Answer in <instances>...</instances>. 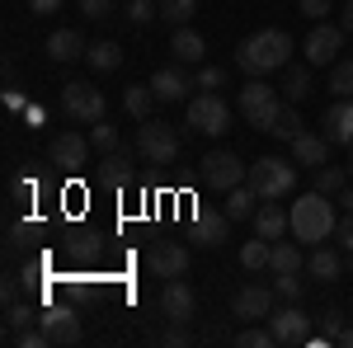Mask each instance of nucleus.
Returning <instances> with one entry per match:
<instances>
[{"label": "nucleus", "mask_w": 353, "mask_h": 348, "mask_svg": "<svg viewBox=\"0 0 353 348\" xmlns=\"http://www.w3.org/2000/svg\"><path fill=\"white\" fill-rule=\"evenodd\" d=\"M297 10L306 14V19H316V24H321L330 10H334V0H297Z\"/></svg>", "instance_id": "c03bdc74"}, {"label": "nucleus", "mask_w": 353, "mask_h": 348, "mask_svg": "<svg viewBox=\"0 0 353 348\" xmlns=\"http://www.w3.org/2000/svg\"><path fill=\"white\" fill-rule=\"evenodd\" d=\"M245 179H250V165H245L236 151H212V156H203V184L231 193V188L245 184Z\"/></svg>", "instance_id": "6e6552de"}, {"label": "nucleus", "mask_w": 353, "mask_h": 348, "mask_svg": "<svg viewBox=\"0 0 353 348\" xmlns=\"http://www.w3.org/2000/svg\"><path fill=\"white\" fill-rule=\"evenodd\" d=\"M339 344H344V348H353V325H344V334H339Z\"/></svg>", "instance_id": "3c124183"}, {"label": "nucleus", "mask_w": 353, "mask_h": 348, "mask_svg": "<svg viewBox=\"0 0 353 348\" xmlns=\"http://www.w3.org/2000/svg\"><path fill=\"white\" fill-rule=\"evenodd\" d=\"M269 254H273V240H264V236H254V240H245V245H241V264L250 268V273L269 268Z\"/></svg>", "instance_id": "c756f323"}, {"label": "nucleus", "mask_w": 353, "mask_h": 348, "mask_svg": "<svg viewBox=\"0 0 353 348\" xmlns=\"http://www.w3.org/2000/svg\"><path fill=\"white\" fill-rule=\"evenodd\" d=\"M241 113H245V123L250 127H259V132H273V123L283 118V94L273 90V85H264V76H250V81L241 85Z\"/></svg>", "instance_id": "7ed1b4c3"}, {"label": "nucleus", "mask_w": 353, "mask_h": 348, "mask_svg": "<svg viewBox=\"0 0 353 348\" xmlns=\"http://www.w3.org/2000/svg\"><path fill=\"white\" fill-rule=\"evenodd\" d=\"M156 104H161V99H156V90H151V85H128V90H123V108L132 113L137 123H146Z\"/></svg>", "instance_id": "b1692460"}, {"label": "nucleus", "mask_w": 353, "mask_h": 348, "mask_svg": "<svg viewBox=\"0 0 353 348\" xmlns=\"http://www.w3.org/2000/svg\"><path fill=\"white\" fill-rule=\"evenodd\" d=\"M269 329L278 344H311V316L301 311L297 301H288V306H278L269 316Z\"/></svg>", "instance_id": "1a4fd4ad"}, {"label": "nucleus", "mask_w": 353, "mask_h": 348, "mask_svg": "<svg viewBox=\"0 0 353 348\" xmlns=\"http://www.w3.org/2000/svg\"><path fill=\"white\" fill-rule=\"evenodd\" d=\"M10 344H19V348H52V339H48V329L33 320V325H24L19 334H10Z\"/></svg>", "instance_id": "e433bc0d"}, {"label": "nucleus", "mask_w": 353, "mask_h": 348, "mask_svg": "<svg viewBox=\"0 0 353 348\" xmlns=\"http://www.w3.org/2000/svg\"><path fill=\"white\" fill-rule=\"evenodd\" d=\"M334 203H339V207H344V212H353V179L344 188H339V193H334Z\"/></svg>", "instance_id": "de8ad7c7"}, {"label": "nucleus", "mask_w": 353, "mask_h": 348, "mask_svg": "<svg viewBox=\"0 0 353 348\" xmlns=\"http://www.w3.org/2000/svg\"><path fill=\"white\" fill-rule=\"evenodd\" d=\"M288 231H292V216L283 212L278 203L264 198V203H259V212H254V236H264V240H283Z\"/></svg>", "instance_id": "aec40b11"}, {"label": "nucleus", "mask_w": 353, "mask_h": 348, "mask_svg": "<svg viewBox=\"0 0 353 348\" xmlns=\"http://www.w3.org/2000/svg\"><path fill=\"white\" fill-rule=\"evenodd\" d=\"M334 240L344 245V249H353V212L339 216V226H334Z\"/></svg>", "instance_id": "a18cd8bd"}, {"label": "nucleus", "mask_w": 353, "mask_h": 348, "mask_svg": "<svg viewBox=\"0 0 353 348\" xmlns=\"http://www.w3.org/2000/svg\"><path fill=\"white\" fill-rule=\"evenodd\" d=\"M0 296H5V306H14V296H19V283H14V278H5V287H0Z\"/></svg>", "instance_id": "8fccbe9b"}, {"label": "nucleus", "mask_w": 353, "mask_h": 348, "mask_svg": "<svg viewBox=\"0 0 353 348\" xmlns=\"http://www.w3.org/2000/svg\"><path fill=\"white\" fill-rule=\"evenodd\" d=\"M292 236H297L301 245H321L334 236V226H339V216H334V203H330V193H306V198H297L292 203Z\"/></svg>", "instance_id": "f03ea898"}, {"label": "nucleus", "mask_w": 353, "mask_h": 348, "mask_svg": "<svg viewBox=\"0 0 353 348\" xmlns=\"http://www.w3.org/2000/svg\"><path fill=\"white\" fill-rule=\"evenodd\" d=\"M301 249L292 240H273V254H269V268L273 273H301Z\"/></svg>", "instance_id": "bb28decb"}, {"label": "nucleus", "mask_w": 353, "mask_h": 348, "mask_svg": "<svg viewBox=\"0 0 353 348\" xmlns=\"http://www.w3.org/2000/svg\"><path fill=\"white\" fill-rule=\"evenodd\" d=\"M118 10V0H81V14L85 19H109Z\"/></svg>", "instance_id": "79ce46f5"}, {"label": "nucleus", "mask_w": 353, "mask_h": 348, "mask_svg": "<svg viewBox=\"0 0 353 348\" xmlns=\"http://www.w3.org/2000/svg\"><path fill=\"white\" fill-rule=\"evenodd\" d=\"M85 52H90V43H85L76 28H57L52 38H48V57L52 61H81Z\"/></svg>", "instance_id": "5701e85b"}, {"label": "nucleus", "mask_w": 353, "mask_h": 348, "mask_svg": "<svg viewBox=\"0 0 353 348\" xmlns=\"http://www.w3.org/2000/svg\"><path fill=\"white\" fill-rule=\"evenodd\" d=\"M316 320H321V334H311V344H339V334H344V316L330 306V311H321Z\"/></svg>", "instance_id": "7c9ffc66"}, {"label": "nucleus", "mask_w": 353, "mask_h": 348, "mask_svg": "<svg viewBox=\"0 0 353 348\" xmlns=\"http://www.w3.org/2000/svg\"><path fill=\"white\" fill-rule=\"evenodd\" d=\"M99 179H104V184H128V179H132V161H128V151H109L104 165H99Z\"/></svg>", "instance_id": "c85d7f7f"}, {"label": "nucleus", "mask_w": 353, "mask_h": 348, "mask_svg": "<svg viewBox=\"0 0 353 348\" xmlns=\"http://www.w3.org/2000/svg\"><path fill=\"white\" fill-rule=\"evenodd\" d=\"M146 268H151L156 278H184V273H189V245L151 240V249H146Z\"/></svg>", "instance_id": "9b49d317"}, {"label": "nucleus", "mask_w": 353, "mask_h": 348, "mask_svg": "<svg viewBox=\"0 0 353 348\" xmlns=\"http://www.w3.org/2000/svg\"><path fill=\"white\" fill-rule=\"evenodd\" d=\"M85 61H90L94 71H118V66H123V48H118V43H109V38H99V43H90Z\"/></svg>", "instance_id": "a878e982"}, {"label": "nucleus", "mask_w": 353, "mask_h": 348, "mask_svg": "<svg viewBox=\"0 0 353 348\" xmlns=\"http://www.w3.org/2000/svg\"><path fill=\"white\" fill-rule=\"evenodd\" d=\"M297 132H301V118H297V108L288 104V108H283V118L273 123V132H269V136H278V141H292Z\"/></svg>", "instance_id": "58836bf2"}, {"label": "nucleus", "mask_w": 353, "mask_h": 348, "mask_svg": "<svg viewBox=\"0 0 353 348\" xmlns=\"http://www.w3.org/2000/svg\"><path fill=\"white\" fill-rule=\"evenodd\" d=\"M137 151H141L146 165L165 170V165L179 161V132H174L170 123H161V118H146V123L137 127Z\"/></svg>", "instance_id": "39448f33"}, {"label": "nucleus", "mask_w": 353, "mask_h": 348, "mask_svg": "<svg viewBox=\"0 0 353 348\" xmlns=\"http://www.w3.org/2000/svg\"><path fill=\"white\" fill-rule=\"evenodd\" d=\"M254 198H259V193L250 184H236L226 193V216H231V221H254Z\"/></svg>", "instance_id": "393cba45"}, {"label": "nucleus", "mask_w": 353, "mask_h": 348, "mask_svg": "<svg viewBox=\"0 0 353 348\" xmlns=\"http://www.w3.org/2000/svg\"><path fill=\"white\" fill-rule=\"evenodd\" d=\"M339 28L353 33V0H344V10H339Z\"/></svg>", "instance_id": "09e8293b"}, {"label": "nucleus", "mask_w": 353, "mask_h": 348, "mask_svg": "<svg viewBox=\"0 0 353 348\" xmlns=\"http://www.w3.org/2000/svg\"><path fill=\"white\" fill-rule=\"evenodd\" d=\"M146 85L156 90V99H161V104H179V99H189V90L198 81H189V76H184V66L174 61V66H161V71H156Z\"/></svg>", "instance_id": "4468645a"}, {"label": "nucleus", "mask_w": 353, "mask_h": 348, "mask_svg": "<svg viewBox=\"0 0 353 348\" xmlns=\"http://www.w3.org/2000/svg\"><path fill=\"white\" fill-rule=\"evenodd\" d=\"M330 90H334L339 99H353V57H339V61H334V71H330Z\"/></svg>", "instance_id": "2f4dec72"}, {"label": "nucleus", "mask_w": 353, "mask_h": 348, "mask_svg": "<svg viewBox=\"0 0 353 348\" xmlns=\"http://www.w3.org/2000/svg\"><path fill=\"white\" fill-rule=\"evenodd\" d=\"M221 85H226L221 66H198V90H221Z\"/></svg>", "instance_id": "37998d69"}, {"label": "nucleus", "mask_w": 353, "mask_h": 348, "mask_svg": "<svg viewBox=\"0 0 353 348\" xmlns=\"http://www.w3.org/2000/svg\"><path fill=\"white\" fill-rule=\"evenodd\" d=\"M344 170H349V179H353V146H349V165H344Z\"/></svg>", "instance_id": "603ef678"}, {"label": "nucleus", "mask_w": 353, "mask_h": 348, "mask_svg": "<svg viewBox=\"0 0 353 348\" xmlns=\"http://www.w3.org/2000/svg\"><path fill=\"white\" fill-rule=\"evenodd\" d=\"M292 161H297V165H311V170L330 165V136L325 132H306V127H301V132L292 136Z\"/></svg>", "instance_id": "6ab92c4d"}, {"label": "nucleus", "mask_w": 353, "mask_h": 348, "mask_svg": "<svg viewBox=\"0 0 353 348\" xmlns=\"http://www.w3.org/2000/svg\"><path fill=\"white\" fill-rule=\"evenodd\" d=\"M48 156H52L57 170H81V165L90 161V141H85L81 132H57L52 146H48Z\"/></svg>", "instance_id": "dca6fc26"}, {"label": "nucleus", "mask_w": 353, "mask_h": 348, "mask_svg": "<svg viewBox=\"0 0 353 348\" xmlns=\"http://www.w3.org/2000/svg\"><path fill=\"white\" fill-rule=\"evenodd\" d=\"M189 236H193V245H203V249H221L226 236H231V216H226V207H221V212H198Z\"/></svg>", "instance_id": "2eb2a0df"}, {"label": "nucleus", "mask_w": 353, "mask_h": 348, "mask_svg": "<svg viewBox=\"0 0 353 348\" xmlns=\"http://www.w3.org/2000/svg\"><path fill=\"white\" fill-rule=\"evenodd\" d=\"M288 61H292V33L283 28H259L236 48V66L245 76H269V71H283Z\"/></svg>", "instance_id": "f257e3e1"}, {"label": "nucleus", "mask_w": 353, "mask_h": 348, "mask_svg": "<svg viewBox=\"0 0 353 348\" xmlns=\"http://www.w3.org/2000/svg\"><path fill=\"white\" fill-rule=\"evenodd\" d=\"M38 325L48 329L52 344H76V339H81V316H76L71 306H52V311H43Z\"/></svg>", "instance_id": "a211bd4d"}, {"label": "nucleus", "mask_w": 353, "mask_h": 348, "mask_svg": "<svg viewBox=\"0 0 353 348\" xmlns=\"http://www.w3.org/2000/svg\"><path fill=\"white\" fill-rule=\"evenodd\" d=\"M33 320H38V311H33V306H19V301H14V306H5V329H10V334H19V329L33 325Z\"/></svg>", "instance_id": "4c0bfd02"}, {"label": "nucleus", "mask_w": 353, "mask_h": 348, "mask_svg": "<svg viewBox=\"0 0 353 348\" xmlns=\"http://www.w3.org/2000/svg\"><path fill=\"white\" fill-rule=\"evenodd\" d=\"M66 0H28V14H57Z\"/></svg>", "instance_id": "49530a36"}, {"label": "nucleus", "mask_w": 353, "mask_h": 348, "mask_svg": "<svg viewBox=\"0 0 353 348\" xmlns=\"http://www.w3.org/2000/svg\"><path fill=\"white\" fill-rule=\"evenodd\" d=\"M344 184H349V170H339V165H321L316 170V193H330L334 198Z\"/></svg>", "instance_id": "473e14b6"}, {"label": "nucleus", "mask_w": 353, "mask_h": 348, "mask_svg": "<svg viewBox=\"0 0 353 348\" xmlns=\"http://www.w3.org/2000/svg\"><path fill=\"white\" fill-rule=\"evenodd\" d=\"M273 287H259V283H245V287H236V296H231V316H241V320H269L273 316Z\"/></svg>", "instance_id": "ddd939ff"}, {"label": "nucleus", "mask_w": 353, "mask_h": 348, "mask_svg": "<svg viewBox=\"0 0 353 348\" xmlns=\"http://www.w3.org/2000/svg\"><path fill=\"white\" fill-rule=\"evenodd\" d=\"M306 268H311V278L334 283V278H339L349 264H344V254H339V249H330V245L321 240V245H311V259H306Z\"/></svg>", "instance_id": "4be33fe9"}, {"label": "nucleus", "mask_w": 353, "mask_h": 348, "mask_svg": "<svg viewBox=\"0 0 353 348\" xmlns=\"http://www.w3.org/2000/svg\"><path fill=\"white\" fill-rule=\"evenodd\" d=\"M236 344H241V348H273L278 339H273V329H269V325L250 320V329H241V334H236Z\"/></svg>", "instance_id": "f704fd0d"}, {"label": "nucleus", "mask_w": 353, "mask_h": 348, "mask_svg": "<svg viewBox=\"0 0 353 348\" xmlns=\"http://www.w3.org/2000/svg\"><path fill=\"white\" fill-rule=\"evenodd\" d=\"M344 38H349V33L339 24H325V19H321V24L306 33V43H301V48H306V61H311V66H330L334 57L344 52Z\"/></svg>", "instance_id": "9d476101"}, {"label": "nucleus", "mask_w": 353, "mask_h": 348, "mask_svg": "<svg viewBox=\"0 0 353 348\" xmlns=\"http://www.w3.org/2000/svg\"><path fill=\"white\" fill-rule=\"evenodd\" d=\"M278 90H283L292 104H297V99H306V94H311V61H306V66H288V76H283V85H278Z\"/></svg>", "instance_id": "cd10ccee"}, {"label": "nucleus", "mask_w": 353, "mask_h": 348, "mask_svg": "<svg viewBox=\"0 0 353 348\" xmlns=\"http://www.w3.org/2000/svg\"><path fill=\"white\" fill-rule=\"evenodd\" d=\"M245 184L254 188L259 198L278 203V198H288L292 184H297V165L283 161V156H259V161L250 165V179H245Z\"/></svg>", "instance_id": "20e7f679"}, {"label": "nucleus", "mask_w": 353, "mask_h": 348, "mask_svg": "<svg viewBox=\"0 0 353 348\" xmlns=\"http://www.w3.org/2000/svg\"><path fill=\"white\" fill-rule=\"evenodd\" d=\"M189 127L203 136H221L231 127V104L221 99V90H203L189 99Z\"/></svg>", "instance_id": "0eeeda50"}, {"label": "nucleus", "mask_w": 353, "mask_h": 348, "mask_svg": "<svg viewBox=\"0 0 353 348\" xmlns=\"http://www.w3.org/2000/svg\"><path fill=\"white\" fill-rule=\"evenodd\" d=\"M273 292L283 301H301V278L297 273H273Z\"/></svg>", "instance_id": "ea45409f"}, {"label": "nucleus", "mask_w": 353, "mask_h": 348, "mask_svg": "<svg viewBox=\"0 0 353 348\" xmlns=\"http://www.w3.org/2000/svg\"><path fill=\"white\" fill-rule=\"evenodd\" d=\"M161 311H165V320H170V325L193 320L198 296H193V287L184 283V278H165V287H161Z\"/></svg>", "instance_id": "f8f14e48"}, {"label": "nucleus", "mask_w": 353, "mask_h": 348, "mask_svg": "<svg viewBox=\"0 0 353 348\" xmlns=\"http://www.w3.org/2000/svg\"><path fill=\"white\" fill-rule=\"evenodd\" d=\"M90 146H94V151H118V132L109 127V118L90 127Z\"/></svg>", "instance_id": "a19ab883"}, {"label": "nucleus", "mask_w": 353, "mask_h": 348, "mask_svg": "<svg viewBox=\"0 0 353 348\" xmlns=\"http://www.w3.org/2000/svg\"><path fill=\"white\" fill-rule=\"evenodd\" d=\"M321 132L330 136V146H353V99H334L325 108Z\"/></svg>", "instance_id": "f3484780"}, {"label": "nucleus", "mask_w": 353, "mask_h": 348, "mask_svg": "<svg viewBox=\"0 0 353 348\" xmlns=\"http://www.w3.org/2000/svg\"><path fill=\"white\" fill-rule=\"evenodd\" d=\"M123 14H128V24L146 28L151 19H161V5H156V0H128V10H123Z\"/></svg>", "instance_id": "c9c22d12"}, {"label": "nucleus", "mask_w": 353, "mask_h": 348, "mask_svg": "<svg viewBox=\"0 0 353 348\" xmlns=\"http://www.w3.org/2000/svg\"><path fill=\"white\" fill-rule=\"evenodd\" d=\"M170 52L179 66H203V52H208V43H203V33H193L189 24L174 28V38H170Z\"/></svg>", "instance_id": "412c9836"}, {"label": "nucleus", "mask_w": 353, "mask_h": 348, "mask_svg": "<svg viewBox=\"0 0 353 348\" xmlns=\"http://www.w3.org/2000/svg\"><path fill=\"white\" fill-rule=\"evenodd\" d=\"M61 108H66V118H76V123H85V127H94V123L109 118L104 90H94L90 81H66L61 85Z\"/></svg>", "instance_id": "423d86ee"}, {"label": "nucleus", "mask_w": 353, "mask_h": 348, "mask_svg": "<svg viewBox=\"0 0 353 348\" xmlns=\"http://www.w3.org/2000/svg\"><path fill=\"white\" fill-rule=\"evenodd\" d=\"M161 5V19H170V24L179 28V24H189L193 19V10H198V0H156Z\"/></svg>", "instance_id": "72a5a7b5"}]
</instances>
